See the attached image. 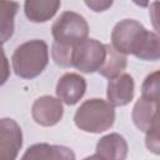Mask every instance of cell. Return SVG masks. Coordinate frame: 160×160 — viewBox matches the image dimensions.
Instances as JSON below:
<instances>
[{
	"label": "cell",
	"instance_id": "cell-1",
	"mask_svg": "<svg viewBox=\"0 0 160 160\" xmlns=\"http://www.w3.org/2000/svg\"><path fill=\"white\" fill-rule=\"evenodd\" d=\"M111 45L124 55L131 54L145 61L160 60V35L132 19H124L114 26Z\"/></svg>",
	"mask_w": 160,
	"mask_h": 160
},
{
	"label": "cell",
	"instance_id": "cell-2",
	"mask_svg": "<svg viewBox=\"0 0 160 160\" xmlns=\"http://www.w3.org/2000/svg\"><path fill=\"white\" fill-rule=\"evenodd\" d=\"M14 72L21 79L39 76L49 62V48L44 40L34 39L19 45L11 58Z\"/></svg>",
	"mask_w": 160,
	"mask_h": 160
},
{
	"label": "cell",
	"instance_id": "cell-3",
	"mask_svg": "<svg viewBox=\"0 0 160 160\" xmlns=\"http://www.w3.org/2000/svg\"><path fill=\"white\" fill-rule=\"evenodd\" d=\"M114 106L98 98L85 100L74 115L75 125L80 130L92 134H100L109 130L114 125Z\"/></svg>",
	"mask_w": 160,
	"mask_h": 160
},
{
	"label": "cell",
	"instance_id": "cell-4",
	"mask_svg": "<svg viewBox=\"0 0 160 160\" xmlns=\"http://www.w3.org/2000/svg\"><path fill=\"white\" fill-rule=\"evenodd\" d=\"M141 96L152 105V120L145 132V145L152 154L160 155V70L149 74L141 85Z\"/></svg>",
	"mask_w": 160,
	"mask_h": 160
},
{
	"label": "cell",
	"instance_id": "cell-5",
	"mask_svg": "<svg viewBox=\"0 0 160 160\" xmlns=\"http://www.w3.org/2000/svg\"><path fill=\"white\" fill-rule=\"evenodd\" d=\"M56 42L75 46L88 39L89 25L85 18L75 11H64L51 28Z\"/></svg>",
	"mask_w": 160,
	"mask_h": 160
},
{
	"label": "cell",
	"instance_id": "cell-6",
	"mask_svg": "<svg viewBox=\"0 0 160 160\" xmlns=\"http://www.w3.org/2000/svg\"><path fill=\"white\" fill-rule=\"evenodd\" d=\"M106 59V44L96 39H86L74 46L72 66L85 74L99 71Z\"/></svg>",
	"mask_w": 160,
	"mask_h": 160
},
{
	"label": "cell",
	"instance_id": "cell-7",
	"mask_svg": "<svg viewBox=\"0 0 160 160\" xmlns=\"http://www.w3.org/2000/svg\"><path fill=\"white\" fill-rule=\"evenodd\" d=\"M22 146V131L14 119L0 120V160H15Z\"/></svg>",
	"mask_w": 160,
	"mask_h": 160
},
{
	"label": "cell",
	"instance_id": "cell-8",
	"mask_svg": "<svg viewBox=\"0 0 160 160\" xmlns=\"http://www.w3.org/2000/svg\"><path fill=\"white\" fill-rule=\"evenodd\" d=\"M31 115L36 124L41 126H54L64 115L62 101L51 95L40 96L31 106Z\"/></svg>",
	"mask_w": 160,
	"mask_h": 160
},
{
	"label": "cell",
	"instance_id": "cell-9",
	"mask_svg": "<svg viewBox=\"0 0 160 160\" xmlns=\"http://www.w3.org/2000/svg\"><path fill=\"white\" fill-rule=\"evenodd\" d=\"M135 94V82L130 74L122 72L119 76L110 79L108 82L106 96L108 102L112 106H125L132 99Z\"/></svg>",
	"mask_w": 160,
	"mask_h": 160
},
{
	"label": "cell",
	"instance_id": "cell-10",
	"mask_svg": "<svg viewBox=\"0 0 160 160\" xmlns=\"http://www.w3.org/2000/svg\"><path fill=\"white\" fill-rule=\"evenodd\" d=\"M86 91V80L76 72L64 74L56 84L58 98L68 105H75Z\"/></svg>",
	"mask_w": 160,
	"mask_h": 160
},
{
	"label": "cell",
	"instance_id": "cell-11",
	"mask_svg": "<svg viewBox=\"0 0 160 160\" xmlns=\"http://www.w3.org/2000/svg\"><path fill=\"white\" fill-rule=\"evenodd\" d=\"M20 160H75V154L62 145L39 142L29 146Z\"/></svg>",
	"mask_w": 160,
	"mask_h": 160
},
{
	"label": "cell",
	"instance_id": "cell-12",
	"mask_svg": "<svg viewBox=\"0 0 160 160\" xmlns=\"http://www.w3.org/2000/svg\"><path fill=\"white\" fill-rule=\"evenodd\" d=\"M129 146L124 136L111 132L102 136L96 144V155L101 160H125Z\"/></svg>",
	"mask_w": 160,
	"mask_h": 160
},
{
	"label": "cell",
	"instance_id": "cell-13",
	"mask_svg": "<svg viewBox=\"0 0 160 160\" xmlns=\"http://www.w3.org/2000/svg\"><path fill=\"white\" fill-rule=\"evenodd\" d=\"M59 0H26L24 11L26 18L32 22H45L50 20L59 10Z\"/></svg>",
	"mask_w": 160,
	"mask_h": 160
},
{
	"label": "cell",
	"instance_id": "cell-14",
	"mask_svg": "<svg viewBox=\"0 0 160 160\" xmlns=\"http://www.w3.org/2000/svg\"><path fill=\"white\" fill-rule=\"evenodd\" d=\"M126 64H128L126 56L119 52L112 45L106 44V59L98 72L110 80L119 76L125 70Z\"/></svg>",
	"mask_w": 160,
	"mask_h": 160
},
{
	"label": "cell",
	"instance_id": "cell-15",
	"mask_svg": "<svg viewBox=\"0 0 160 160\" xmlns=\"http://www.w3.org/2000/svg\"><path fill=\"white\" fill-rule=\"evenodd\" d=\"M19 9V4L14 1L0 2V21H1V41L5 42L14 32V16Z\"/></svg>",
	"mask_w": 160,
	"mask_h": 160
},
{
	"label": "cell",
	"instance_id": "cell-16",
	"mask_svg": "<svg viewBox=\"0 0 160 160\" xmlns=\"http://www.w3.org/2000/svg\"><path fill=\"white\" fill-rule=\"evenodd\" d=\"M72 50H74V46L54 41L51 46V55L54 61L58 65L64 68L72 66Z\"/></svg>",
	"mask_w": 160,
	"mask_h": 160
},
{
	"label": "cell",
	"instance_id": "cell-17",
	"mask_svg": "<svg viewBox=\"0 0 160 160\" xmlns=\"http://www.w3.org/2000/svg\"><path fill=\"white\" fill-rule=\"evenodd\" d=\"M149 15L154 30L156 31L158 35H160V1H154L150 4Z\"/></svg>",
	"mask_w": 160,
	"mask_h": 160
},
{
	"label": "cell",
	"instance_id": "cell-18",
	"mask_svg": "<svg viewBox=\"0 0 160 160\" xmlns=\"http://www.w3.org/2000/svg\"><path fill=\"white\" fill-rule=\"evenodd\" d=\"M85 4L91 8L94 11L99 12V11H105L108 8H110L112 5V1H85Z\"/></svg>",
	"mask_w": 160,
	"mask_h": 160
},
{
	"label": "cell",
	"instance_id": "cell-19",
	"mask_svg": "<svg viewBox=\"0 0 160 160\" xmlns=\"http://www.w3.org/2000/svg\"><path fill=\"white\" fill-rule=\"evenodd\" d=\"M82 160H101V159L95 154V155H90V156H88V158H85V159H82Z\"/></svg>",
	"mask_w": 160,
	"mask_h": 160
}]
</instances>
